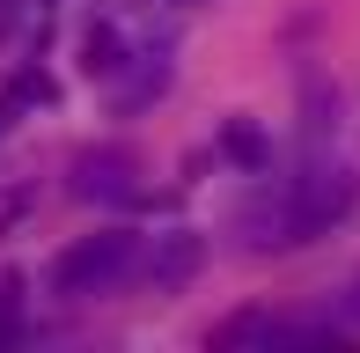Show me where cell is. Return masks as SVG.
Segmentation results:
<instances>
[{"label": "cell", "instance_id": "cell-4", "mask_svg": "<svg viewBox=\"0 0 360 353\" xmlns=\"http://www.w3.org/2000/svg\"><path fill=\"white\" fill-rule=\"evenodd\" d=\"M199 258H206V250H199V236H191V229H176V236H162V243L147 250V258H133V265H140L155 287H184L191 272H199Z\"/></svg>", "mask_w": 360, "mask_h": 353}, {"label": "cell", "instance_id": "cell-5", "mask_svg": "<svg viewBox=\"0 0 360 353\" xmlns=\"http://www.w3.org/2000/svg\"><path fill=\"white\" fill-rule=\"evenodd\" d=\"M221 148L236 155L243 169H265V155H272V148H265V133H257V125H243V118H236V125L221 133Z\"/></svg>", "mask_w": 360, "mask_h": 353}, {"label": "cell", "instance_id": "cell-6", "mask_svg": "<svg viewBox=\"0 0 360 353\" xmlns=\"http://www.w3.org/2000/svg\"><path fill=\"white\" fill-rule=\"evenodd\" d=\"M22 339V316H15V287H0V346Z\"/></svg>", "mask_w": 360, "mask_h": 353}, {"label": "cell", "instance_id": "cell-9", "mask_svg": "<svg viewBox=\"0 0 360 353\" xmlns=\"http://www.w3.org/2000/svg\"><path fill=\"white\" fill-rule=\"evenodd\" d=\"M184 8H191V0H184Z\"/></svg>", "mask_w": 360, "mask_h": 353}, {"label": "cell", "instance_id": "cell-8", "mask_svg": "<svg viewBox=\"0 0 360 353\" xmlns=\"http://www.w3.org/2000/svg\"><path fill=\"white\" fill-rule=\"evenodd\" d=\"M338 324H346V331L360 324V280H353V295H346V316H338Z\"/></svg>", "mask_w": 360, "mask_h": 353}, {"label": "cell", "instance_id": "cell-1", "mask_svg": "<svg viewBox=\"0 0 360 353\" xmlns=\"http://www.w3.org/2000/svg\"><path fill=\"white\" fill-rule=\"evenodd\" d=\"M346 214H353V176L346 169H302L250 206V229L265 250H294V243H316L323 229H338Z\"/></svg>", "mask_w": 360, "mask_h": 353}, {"label": "cell", "instance_id": "cell-2", "mask_svg": "<svg viewBox=\"0 0 360 353\" xmlns=\"http://www.w3.org/2000/svg\"><path fill=\"white\" fill-rule=\"evenodd\" d=\"M133 258H140V243L125 229H103V236H81L74 250H59V265H52V287L59 295H110V287L133 272Z\"/></svg>", "mask_w": 360, "mask_h": 353}, {"label": "cell", "instance_id": "cell-3", "mask_svg": "<svg viewBox=\"0 0 360 353\" xmlns=\"http://www.w3.org/2000/svg\"><path fill=\"white\" fill-rule=\"evenodd\" d=\"M74 199H89V206H133L140 199V162L125 148H89L74 162Z\"/></svg>", "mask_w": 360, "mask_h": 353}, {"label": "cell", "instance_id": "cell-7", "mask_svg": "<svg viewBox=\"0 0 360 353\" xmlns=\"http://www.w3.org/2000/svg\"><path fill=\"white\" fill-rule=\"evenodd\" d=\"M15 103H52V82H44V74H22V82H15Z\"/></svg>", "mask_w": 360, "mask_h": 353}]
</instances>
